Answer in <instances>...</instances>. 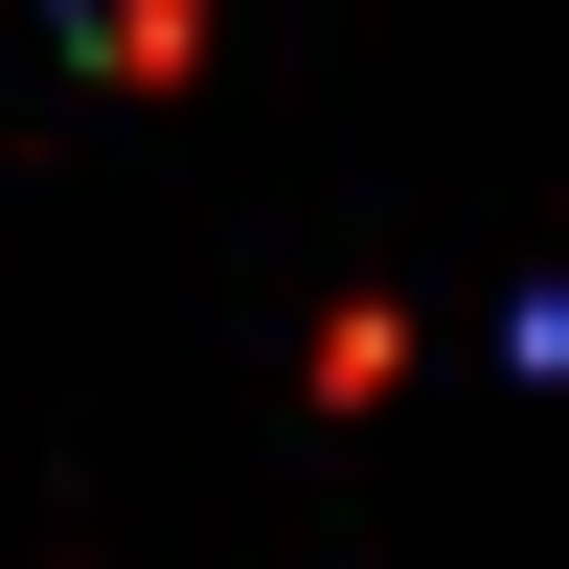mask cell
Segmentation results:
<instances>
[{
    "label": "cell",
    "instance_id": "6da1fadb",
    "mask_svg": "<svg viewBox=\"0 0 569 569\" xmlns=\"http://www.w3.org/2000/svg\"><path fill=\"white\" fill-rule=\"evenodd\" d=\"M91 23V69H182V0H69Z\"/></svg>",
    "mask_w": 569,
    "mask_h": 569
}]
</instances>
